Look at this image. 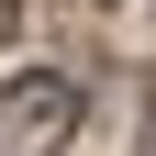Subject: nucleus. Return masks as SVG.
I'll return each instance as SVG.
<instances>
[{
	"instance_id": "1",
	"label": "nucleus",
	"mask_w": 156,
	"mask_h": 156,
	"mask_svg": "<svg viewBox=\"0 0 156 156\" xmlns=\"http://www.w3.org/2000/svg\"><path fill=\"white\" fill-rule=\"evenodd\" d=\"M0 123H11V134H67L78 123V78H11Z\"/></svg>"
},
{
	"instance_id": "2",
	"label": "nucleus",
	"mask_w": 156,
	"mask_h": 156,
	"mask_svg": "<svg viewBox=\"0 0 156 156\" xmlns=\"http://www.w3.org/2000/svg\"><path fill=\"white\" fill-rule=\"evenodd\" d=\"M11 11H23V0H0V34H11Z\"/></svg>"
},
{
	"instance_id": "3",
	"label": "nucleus",
	"mask_w": 156,
	"mask_h": 156,
	"mask_svg": "<svg viewBox=\"0 0 156 156\" xmlns=\"http://www.w3.org/2000/svg\"><path fill=\"white\" fill-rule=\"evenodd\" d=\"M145 156H156V145H145Z\"/></svg>"
}]
</instances>
